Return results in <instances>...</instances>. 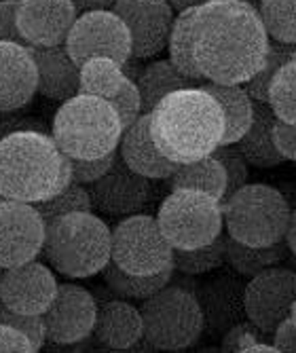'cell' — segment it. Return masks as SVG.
Returning <instances> with one entry per match:
<instances>
[{
  "label": "cell",
  "mask_w": 296,
  "mask_h": 353,
  "mask_svg": "<svg viewBox=\"0 0 296 353\" xmlns=\"http://www.w3.org/2000/svg\"><path fill=\"white\" fill-rule=\"evenodd\" d=\"M271 37L246 0H210L193 19V55L210 83L244 85L265 63Z\"/></svg>",
  "instance_id": "1"
},
{
  "label": "cell",
  "mask_w": 296,
  "mask_h": 353,
  "mask_svg": "<svg viewBox=\"0 0 296 353\" xmlns=\"http://www.w3.org/2000/svg\"><path fill=\"white\" fill-rule=\"evenodd\" d=\"M112 11L127 23L131 57L150 59L168 49L176 11L168 0H117Z\"/></svg>",
  "instance_id": "14"
},
{
  "label": "cell",
  "mask_w": 296,
  "mask_h": 353,
  "mask_svg": "<svg viewBox=\"0 0 296 353\" xmlns=\"http://www.w3.org/2000/svg\"><path fill=\"white\" fill-rule=\"evenodd\" d=\"M119 154L131 170L150 180H168L178 168V163L163 154L155 144L150 134V112H144L123 132Z\"/></svg>",
  "instance_id": "21"
},
{
  "label": "cell",
  "mask_w": 296,
  "mask_h": 353,
  "mask_svg": "<svg viewBox=\"0 0 296 353\" xmlns=\"http://www.w3.org/2000/svg\"><path fill=\"white\" fill-rule=\"evenodd\" d=\"M77 17L72 0H17V28L28 47L63 45Z\"/></svg>",
  "instance_id": "17"
},
{
  "label": "cell",
  "mask_w": 296,
  "mask_h": 353,
  "mask_svg": "<svg viewBox=\"0 0 296 353\" xmlns=\"http://www.w3.org/2000/svg\"><path fill=\"white\" fill-rule=\"evenodd\" d=\"M125 79L119 61L110 57H91L81 66V93L110 100L123 87Z\"/></svg>",
  "instance_id": "30"
},
{
  "label": "cell",
  "mask_w": 296,
  "mask_h": 353,
  "mask_svg": "<svg viewBox=\"0 0 296 353\" xmlns=\"http://www.w3.org/2000/svg\"><path fill=\"white\" fill-rule=\"evenodd\" d=\"M157 220L168 241L180 250L212 243L224 231L222 201L197 188H174L163 199Z\"/></svg>",
  "instance_id": "8"
},
{
  "label": "cell",
  "mask_w": 296,
  "mask_h": 353,
  "mask_svg": "<svg viewBox=\"0 0 296 353\" xmlns=\"http://www.w3.org/2000/svg\"><path fill=\"white\" fill-rule=\"evenodd\" d=\"M269 104L277 119L296 125V59L279 68L269 85Z\"/></svg>",
  "instance_id": "35"
},
{
  "label": "cell",
  "mask_w": 296,
  "mask_h": 353,
  "mask_svg": "<svg viewBox=\"0 0 296 353\" xmlns=\"http://www.w3.org/2000/svg\"><path fill=\"white\" fill-rule=\"evenodd\" d=\"M32 205L39 210V214L43 216L45 224L55 220V218H59V216H66V214L91 212L93 210V203H91L87 186L79 184V182H70L66 188L55 192L53 197L43 199L39 203H32Z\"/></svg>",
  "instance_id": "34"
},
{
  "label": "cell",
  "mask_w": 296,
  "mask_h": 353,
  "mask_svg": "<svg viewBox=\"0 0 296 353\" xmlns=\"http://www.w3.org/2000/svg\"><path fill=\"white\" fill-rule=\"evenodd\" d=\"M273 138H275V146L279 154L286 161L296 163V125L277 119L273 127Z\"/></svg>",
  "instance_id": "43"
},
{
  "label": "cell",
  "mask_w": 296,
  "mask_h": 353,
  "mask_svg": "<svg viewBox=\"0 0 296 353\" xmlns=\"http://www.w3.org/2000/svg\"><path fill=\"white\" fill-rule=\"evenodd\" d=\"M97 301L79 283H59L57 294L43 313L45 334L53 345H77L93 334Z\"/></svg>",
  "instance_id": "13"
},
{
  "label": "cell",
  "mask_w": 296,
  "mask_h": 353,
  "mask_svg": "<svg viewBox=\"0 0 296 353\" xmlns=\"http://www.w3.org/2000/svg\"><path fill=\"white\" fill-rule=\"evenodd\" d=\"M193 85H197V83L193 79H188L186 74H182L170 59L150 61L148 66H144V70L138 79L144 112H152L155 106L166 98V95H170L178 89H184V87H193Z\"/></svg>",
  "instance_id": "27"
},
{
  "label": "cell",
  "mask_w": 296,
  "mask_h": 353,
  "mask_svg": "<svg viewBox=\"0 0 296 353\" xmlns=\"http://www.w3.org/2000/svg\"><path fill=\"white\" fill-rule=\"evenodd\" d=\"M0 324H9L21 332H26L30 336V341L34 343L37 351L43 349L47 334H45V322L43 315H28V313H19L9 309L5 303H0Z\"/></svg>",
  "instance_id": "38"
},
{
  "label": "cell",
  "mask_w": 296,
  "mask_h": 353,
  "mask_svg": "<svg viewBox=\"0 0 296 353\" xmlns=\"http://www.w3.org/2000/svg\"><path fill=\"white\" fill-rule=\"evenodd\" d=\"M292 59H296V45L279 43V41L271 39L262 68L250 81L244 83L246 91L252 95L254 102H269V85H271L273 77L279 72L282 66H286V63Z\"/></svg>",
  "instance_id": "32"
},
{
  "label": "cell",
  "mask_w": 296,
  "mask_h": 353,
  "mask_svg": "<svg viewBox=\"0 0 296 353\" xmlns=\"http://www.w3.org/2000/svg\"><path fill=\"white\" fill-rule=\"evenodd\" d=\"M0 351L9 353H37L30 336L9 324H0Z\"/></svg>",
  "instance_id": "42"
},
{
  "label": "cell",
  "mask_w": 296,
  "mask_h": 353,
  "mask_svg": "<svg viewBox=\"0 0 296 353\" xmlns=\"http://www.w3.org/2000/svg\"><path fill=\"white\" fill-rule=\"evenodd\" d=\"M87 190L93 210L112 218L140 214L152 197L150 178L131 170L121 159V154L117 157L110 172L89 184Z\"/></svg>",
  "instance_id": "15"
},
{
  "label": "cell",
  "mask_w": 296,
  "mask_h": 353,
  "mask_svg": "<svg viewBox=\"0 0 296 353\" xmlns=\"http://www.w3.org/2000/svg\"><path fill=\"white\" fill-rule=\"evenodd\" d=\"M57 285L53 271L37 259L0 269V303L19 313L43 315L57 294Z\"/></svg>",
  "instance_id": "16"
},
{
  "label": "cell",
  "mask_w": 296,
  "mask_h": 353,
  "mask_svg": "<svg viewBox=\"0 0 296 353\" xmlns=\"http://www.w3.org/2000/svg\"><path fill=\"white\" fill-rule=\"evenodd\" d=\"M123 132L115 106L87 93L61 102L51 123L53 140L72 159H97L119 150Z\"/></svg>",
  "instance_id": "5"
},
{
  "label": "cell",
  "mask_w": 296,
  "mask_h": 353,
  "mask_svg": "<svg viewBox=\"0 0 296 353\" xmlns=\"http://www.w3.org/2000/svg\"><path fill=\"white\" fill-rule=\"evenodd\" d=\"M197 9H186L180 11L174 19L172 32H170V41H168V51H170V61L174 66L193 79L197 85L208 83L206 77L201 74L199 66H197L195 55H193V19H195Z\"/></svg>",
  "instance_id": "29"
},
{
  "label": "cell",
  "mask_w": 296,
  "mask_h": 353,
  "mask_svg": "<svg viewBox=\"0 0 296 353\" xmlns=\"http://www.w3.org/2000/svg\"><path fill=\"white\" fill-rule=\"evenodd\" d=\"M168 3L172 5V9L176 13L180 11H186V9H197V7H201L206 3H210V0H168Z\"/></svg>",
  "instance_id": "47"
},
{
  "label": "cell",
  "mask_w": 296,
  "mask_h": 353,
  "mask_svg": "<svg viewBox=\"0 0 296 353\" xmlns=\"http://www.w3.org/2000/svg\"><path fill=\"white\" fill-rule=\"evenodd\" d=\"M288 254L286 239L273 245H246L226 235V263L241 277H254L265 269L277 267L288 259Z\"/></svg>",
  "instance_id": "25"
},
{
  "label": "cell",
  "mask_w": 296,
  "mask_h": 353,
  "mask_svg": "<svg viewBox=\"0 0 296 353\" xmlns=\"http://www.w3.org/2000/svg\"><path fill=\"white\" fill-rule=\"evenodd\" d=\"M246 3H248V5H252V7H256V9L260 7V0H246Z\"/></svg>",
  "instance_id": "49"
},
{
  "label": "cell",
  "mask_w": 296,
  "mask_h": 353,
  "mask_svg": "<svg viewBox=\"0 0 296 353\" xmlns=\"http://www.w3.org/2000/svg\"><path fill=\"white\" fill-rule=\"evenodd\" d=\"M72 182L70 157L53 136L21 130L0 138V197L39 203Z\"/></svg>",
  "instance_id": "3"
},
{
  "label": "cell",
  "mask_w": 296,
  "mask_h": 353,
  "mask_svg": "<svg viewBox=\"0 0 296 353\" xmlns=\"http://www.w3.org/2000/svg\"><path fill=\"white\" fill-rule=\"evenodd\" d=\"M30 51L39 70V95L66 102L81 93V66L72 59L66 45L30 47Z\"/></svg>",
  "instance_id": "20"
},
{
  "label": "cell",
  "mask_w": 296,
  "mask_h": 353,
  "mask_svg": "<svg viewBox=\"0 0 296 353\" xmlns=\"http://www.w3.org/2000/svg\"><path fill=\"white\" fill-rule=\"evenodd\" d=\"M119 157V150L106 154V157H97V159H72L70 157V170H72V182L79 184H93L95 180H100L104 174L110 172Z\"/></svg>",
  "instance_id": "39"
},
{
  "label": "cell",
  "mask_w": 296,
  "mask_h": 353,
  "mask_svg": "<svg viewBox=\"0 0 296 353\" xmlns=\"http://www.w3.org/2000/svg\"><path fill=\"white\" fill-rule=\"evenodd\" d=\"M104 281L110 290L121 296V299H129V301H146L148 296L157 294L159 290H163L168 283H172L174 277V267L155 273V275H134L127 273L121 267H117L112 261L104 267L102 271Z\"/></svg>",
  "instance_id": "28"
},
{
  "label": "cell",
  "mask_w": 296,
  "mask_h": 353,
  "mask_svg": "<svg viewBox=\"0 0 296 353\" xmlns=\"http://www.w3.org/2000/svg\"><path fill=\"white\" fill-rule=\"evenodd\" d=\"M212 154L222 163V168L226 172V192H224V199H226V197H231L235 190H239L241 186L248 184L250 163L246 161V157L239 152V148L235 144H220Z\"/></svg>",
  "instance_id": "36"
},
{
  "label": "cell",
  "mask_w": 296,
  "mask_h": 353,
  "mask_svg": "<svg viewBox=\"0 0 296 353\" xmlns=\"http://www.w3.org/2000/svg\"><path fill=\"white\" fill-rule=\"evenodd\" d=\"M290 205L269 184H246L222 201L224 231L246 245H273L286 237Z\"/></svg>",
  "instance_id": "6"
},
{
  "label": "cell",
  "mask_w": 296,
  "mask_h": 353,
  "mask_svg": "<svg viewBox=\"0 0 296 353\" xmlns=\"http://www.w3.org/2000/svg\"><path fill=\"white\" fill-rule=\"evenodd\" d=\"M258 13L273 41L296 45V0H260Z\"/></svg>",
  "instance_id": "33"
},
{
  "label": "cell",
  "mask_w": 296,
  "mask_h": 353,
  "mask_svg": "<svg viewBox=\"0 0 296 353\" xmlns=\"http://www.w3.org/2000/svg\"><path fill=\"white\" fill-rule=\"evenodd\" d=\"M93 336L112 351L134 349L144 339V319L140 309L121 296L97 303Z\"/></svg>",
  "instance_id": "22"
},
{
  "label": "cell",
  "mask_w": 296,
  "mask_h": 353,
  "mask_svg": "<svg viewBox=\"0 0 296 353\" xmlns=\"http://www.w3.org/2000/svg\"><path fill=\"white\" fill-rule=\"evenodd\" d=\"M115 110L119 112L121 117V123H123V130H127V127L131 123H136L142 114H144V108H142V93H140V87L136 81L131 79H125L123 87L117 91V95H112V98L108 100Z\"/></svg>",
  "instance_id": "37"
},
{
  "label": "cell",
  "mask_w": 296,
  "mask_h": 353,
  "mask_svg": "<svg viewBox=\"0 0 296 353\" xmlns=\"http://www.w3.org/2000/svg\"><path fill=\"white\" fill-rule=\"evenodd\" d=\"M63 45L79 66L91 57H110L121 66L131 59L129 28L112 9L81 13Z\"/></svg>",
  "instance_id": "10"
},
{
  "label": "cell",
  "mask_w": 296,
  "mask_h": 353,
  "mask_svg": "<svg viewBox=\"0 0 296 353\" xmlns=\"http://www.w3.org/2000/svg\"><path fill=\"white\" fill-rule=\"evenodd\" d=\"M79 15L81 13H89V11H110L117 0H72Z\"/></svg>",
  "instance_id": "45"
},
{
  "label": "cell",
  "mask_w": 296,
  "mask_h": 353,
  "mask_svg": "<svg viewBox=\"0 0 296 353\" xmlns=\"http://www.w3.org/2000/svg\"><path fill=\"white\" fill-rule=\"evenodd\" d=\"M296 303V271L271 267L250 277L246 283L244 307L246 317L267 336H273L277 326L292 315Z\"/></svg>",
  "instance_id": "11"
},
{
  "label": "cell",
  "mask_w": 296,
  "mask_h": 353,
  "mask_svg": "<svg viewBox=\"0 0 296 353\" xmlns=\"http://www.w3.org/2000/svg\"><path fill=\"white\" fill-rule=\"evenodd\" d=\"M110 261L127 273L155 275L174 267V245L163 235L155 216L134 214L112 229Z\"/></svg>",
  "instance_id": "9"
},
{
  "label": "cell",
  "mask_w": 296,
  "mask_h": 353,
  "mask_svg": "<svg viewBox=\"0 0 296 353\" xmlns=\"http://www.w3.org/2000/svg\"><path fill=\"white\" fill-rule=\"evenodd\" d=\"M275 121L277 117L269 102L254 104V119L250 130L235 142V146L239 148V152L246 157V161L250 165L267 170L286 161L275 146V138H273Z\"/></svg>",
  "instance_id": "23"
},
{
  "label": "cell",
  "mask_w": 296,
  "mask_h": 353,
  "mask_svg": "<svg viewBox=\"0 0 296 353\" xmlns=\"http://www.w3.org/2000/svg\"><path fill=\"white\" fill-rule=\"evenodd\" d=\"M290 319H292L294 326H296V303H294V307H292V315H290Z\"/></svg>",
  "instance_id": "48"
},
{
  "label": "cell",
  "mask_w": 296,
  "mask_h": 353,
  "mask_svg": "<svg viewBox=\"0 0 296 353\" xmlns=\"http://www.w3.org/2000/svg\"><path fill=\"white\" fill-rule=\"evenodd\" d=\"M0 41L26 45L17 28V0H0Z\"/></svg>",
  "instance_id": "41"
},
{
  "label": "cell",
  "mask_w": 296,
  "mask_h": 353,
  "mask_svg": "<svg viewBox=\"0 0 296 353\" xmlns=\"http://www.w3.org/2000/svg\"><path fill=\"white\" fill-rule=\"evenodd\" d=\"M226 263V237L220 235L212 243L193 250L174 248V271L184 275H204Z\"/></svg>",
  "instance_id": "31"
},
{
  "label": "cell",
  "mask_w": 296,
  "mask_h": 353,
  "mask_svg": "<svg viewBox=\"0 0 296 353\" xmlns=\"http://www.w3.org/2000/svg\"><path fill=\"white\" fill-rule=\"evenodd\" d=\"M284 239L288 243L290 254L294 256V261H296V208L290 214V222H288V229H286V237Z\"/></svg>",
  "instance_id": "46"
},
{
  "label": "cell",
  "mask_w": 296,
  "mask_h": 353,
  "mask_svg": "<svg viewBox=\"0 0 296 353\" xmlns=\"http://www.w3.org/2000/svg\"><path fill=\"white\" fill-rule=\"evenodd\" d=\"M150 134L159 150L176 163H190L222 144L224 114L218 100L193 85L166 95L150 112Z\"/></svg>",
  "instance_id": "2"
},
{
  "label": "cell",
  "mask_w": 296,
  "mask_h": 353,
  "mask_svg": "<svg viewBox=\"0 0 296 353\" xmlns=\"http://www.w3.org/2000/svg\"><path fill=\"white\" fill-rule=\"evenodd\" d=\"M45 261L63 277L85 279L110 263L112 229L91 212H75L47 222Z\"/></svg>",
  "instance_id": "4"
},
{
  "label": "cell",
  "mask_w": 296,
  "mask_h": 353,
  "mask_svg": "<svg viewBox=\"0 0 296 353\" xmlns=\"http://www.w3.org/2000/svg\"><path fill=\"white\" fill-rule=\"evenodd\" d=\"M204 87L218 100L224 114V134L222 144H235L252 125L254 119V100L244 85H222V83H204Z\"/></svg>",
  "instance_id": "24"
},
{
  "label": "cell",
  "mask_w": 296,
  "mask_h": 353,
  "mask_svg": "<svg viewBox=\"0 0 296 353\" xmlns=\"http://www.w3.org/2000/svg\"><path fill=\"white\" fill-rule=\"evenodd\" d=\"M170 188H197L206 190L216 199H224L226 192V172L214 154L201 157L190 163H178L174 174L168 178Z\"/></svg>",
  "instance_id": "26"
},
{
  "label": "cell",
  "mask_w": 296,
  "mask_h": 353,
  "mask_svg": "<svg viewBox=\"0 0 296 353\" xmlns=\"http://www.w3.org/2000/svg\"><path fill=\"white\" fill-rule=\"evenodd\" d=\"M47 224L32 203L0 199V269L39 259Z\"/></svg>",
  "instance_id": "12"
},
{
  "label": "cell",
  "mask_w": 296,
  "mask_h": 353,
  "mask_svg": "<svg viewBox=\"0 0 296 353\" xmlns=\"http://www.w3.org/2000/svg\"><path fill=\"white\" fill-rule=\"evenodd\" d=\"M39 93V70L28 45L0 41V112H13Z\"/></svg>",
  "instance_id": "18"
},
{
  "label": "cell",
  "mask_w": 296,
  "mask_h": 353,
  "mask_svg": "<svg viewBox=\"0 0 296 353\" xmlns=\"http://www.w3.org/2000/svg\"><path fill=\"white\" fill-rule=\"evenodd\" d=\"M271 341L275 343V347L279 351L296 353V326H294V322H292L290 317L277 326V330L273 332Z\"/></svg>",
  "instance_id": "44"
},
{
  "label": "cell",
  "mask_w": 296,
  "mask_h": 353,
  "mask_svg": "<svg viewBox=\"0 0 296 353\" xmlns=\"http://www.w3.org/2000/svg\"><path fill=\"white\" fill-rule=\"evenodd\" d=\"M262 336H267V334L262 332L260 328H256L250 322V319H248V324L246 322H239V324H235L228 332H224L220 347H222V351H244L246 353V349L252 347L254 343L262 341Z\"/></svg>",
  "instance_id": "40"
},
{
  "label": "cell",
  "mask_w": 296,
  "mask_h": 353,
  "mask_svg": "<svg viewBox=\"0 0 296 353\" xmlns=\"http://www.w3.org/2000/svg\"><path fill=\"white\" fill-rule=\"evenodd\" d=\"M144 339L161 351H184L204 332V311L195 290L182 283H168L140 305Z\"/></svg>",
  "instance_id": "7"
},
{
  "label": "cell",
  "mask_w": 296,
  "mask_h": 353,
  "mask_svg": "<svg viewBox=\"0 0 296 353\" xmlns=\"http://www.w3.org/2000/svg\"><path fill=\"white\" fill-rule=\"evenodd\" d=\"M195 294L199 299L204 326L210 334L222 336L235 324L248 319L244 307L246 283L235 275H220L212 281H206Z\"/></svg>",
  "instance_id": "19"
}]
</instances>
